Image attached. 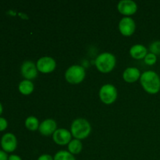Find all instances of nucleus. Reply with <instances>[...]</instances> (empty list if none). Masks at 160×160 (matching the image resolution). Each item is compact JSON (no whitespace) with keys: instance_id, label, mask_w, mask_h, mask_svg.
I'll return each mask as SVG.
<instances>
[{"instance_id":"obj_1","label":"nucleus","mask_w":160,"mask_h":160,"mask_svg":"<svg viewBox=\"0 0 160 160\" xmlns=\"http://www.w3.org/2000/svg\"><path fill=\"white\" fill-rule=\"evenodd\" d=\"M141 84L149 94H156L160 91V78L155 71L148 70L141 75Z\"/></svg>"},{"instance_id":"obj_2","label":"nucleus","mask_w":160,"mask_h":160,"mask_svg":"<svg viewBox=\"0 0 160 160\" xmlns=\"http://www.w3.org/2000/svg\"><path fill=\"white\" fill-rule=\"evenodd\" d=\"M92 127L87 120L83 118L76 119L72 123L71 134L76 139H84L90 134Z\"/></svg>"},{"instance_id":"obj_3","label":"nucleus","mask_w":160,"mask_h":160,"mask_svg":"<svg viewBox=\"0 0 160 160\" xmlns=\"http://www.w3.org/2000/svg\"><path fill=\"white\" fill-rule=\"evenodd\" d=\"M115 56L110 52H103L97 56L95 59V66L99 71L102 73H109L113 70L116 66Z\"/></svg>"},{"instance_id":"obj_4","label":"nucleus","mask_w":160,"mask_h":160,"mask_svg":"<svg viewBox=\"0 0 160 160\" xmlns=\"http://www.w3.org/2000/svg\"><path fill=\"white\" fill-rule=\"evenodd\" d=\"M85 70L79 65H73L69 67L65 73L66 80L70 84H79L85 78Z\"/></svg>"},{"instance_id":"obj_5","label":"nucleus","mask_w":160,"mask_h":160,"mask_svg":"<svg viewBox=\"0 0 160 160\" xmlns=\"http://www.w3.org/2000/svg\"><path fill=\"white\" fill-rule=\"evenodd\" d=\"M99 97L104 103L111 104L114 102L117 98V88L112 84H104L99 90Z\"/></svg>"},{"instance_id":"obj_6","label":"nucleus","mask_w":160,"mask_h":160,"mask_svg":"<svg viewBox=\"0 0 160 160\" xmlns=\"http://www.w3.org/2000/svg\"><path fill=\"white\" fill-rule=\"evenodd\" d=\"M56 62L53 58L50 56H43L37 62V68L42 73H50L56 69Z\"/></svg>"},{"instance_id":"obj_7","label":"nucleus","mask_w":160,"mask_h":160,"mask_svg":"<svg viewBox=\"0 0 160 160\" xmlns=\"http://www.w3.org/2000/svg\"><path fill=\"white\" fill-rule=\"evenodd\" d=\"M1 146L6 152H12L17 148V140L12 133H6L1 139Z\"/></svg>"},{"instance_id":"obj_8","label":"nucleus","mask_w":160,"mask_h":160,"mask_svg":"<svg viewBox=\"0 0 160 160\" xmlns=\"http://www.w3.org/2000/svg\"><path fill=\"white\" fill-rule=\"evenodd\" d=\"M135 22L131 17H123L119 23V29L122 34L125 36H130L134 34L135 31Z\"/></svg>"},{"instance_id":"obj_9","label":"nucleus","mask_w":160,"mask_h":160,"mask_svg":"<svg viewBox=\"0 0 160 160\" xmlns=\"http://www.w3.org/2000/svg\"><path fill=\"white\" fill-rule=\"evenodd\" d=\"M21 73L23 78H26V80L34 79L38 76V68L37 65L34 64L32 61H25L21 66Z\"/></svg>"},{"instance_id":"obj_10","label":"nucleus","mask_w":160,"mask_h":160,"mask_svg":"<svg viewBox=\"0 0 160 160\" xmlns=\"http://www.w3.org/2000/svg\"><path fill=\"white\" fill-rule=\"evenodd\" d=\"M117 9L120 13L131 16L135 13L138 9L137 3L132 0H121L118 2Z\"/></svg>"},{"instance_id":"obj_11","label":"nucleus","mask_w":160,"mask_h":160,"mask_svg":"<svg viewBox=\"0 0 160 160\" xmlns=\"http://www.w3.org/2000/svg\"><path fill=\"white\" fill-rule=\"evenodd\" d=\"M72 134L67 129L60 128L57 129L52 134L53 141L59 145H65L71 141Z\"/></svg>"},{"instance_id":"obj_12","label":"nucleus","mask_w":160,"mask_h":160,"mask_svg":"<svg viewBox=\"0 0 160 160\" xmlns=\"http://www.w3.org/2000/svg\"><path fill=\"white\" fill-rule=\"evenodd\" d=\"M56 122L52 119H47L45 120L40 125H39V131L42 135L48 136L54 134L56 131Z\"/></svg>"},{"instance_id":"obj_13","label":"nucleus","mask_w":160,"mask_h":160,"mask_svg":"<svg viewBox=\"0 0 160 160\" xmlns=\"http://www.w3.org/2000/svg\"><path fill=\"white\" fill-rule=\"evenodd\" d=\"M141 72L136 67H128L124 70L123 78L128 83H134L141 78Z\"/></svg>"},{"instance_id":"obj_14","label":"nucleus","mask_w":160,"mask_h":160,"mask_svg":"<svg viewBox=\"0 0 160 160\" xmlns=\"http://www.w3.org/2000/svg\"><path fill=\"white\" fill-rule=\"evenodd\" d=\"M130 54L134 59H141L143 58L145 59L148 53H147V48L143 45L137 44L131 47L130 49Z\"/></svg>"},{"instance_id":"obj_15","label":"nucleus","mask_w":160,"mask_h":160,"mask_svg":"<svg viewBox=\"0 0 160 160\" xmlns=\"http://www.w3.org/2000/svg\"><path fill=\"white\" fill-rule=\"evenodd\" d=\"M18 88L20 93H22L23 95H28L32 93V92L34 91V84L29 80H23L19 84Z\"/></svg>"},{"instance_id":"obj_16","label":"nucleus","mask_w":160,"mask_h":160,"mask_svg":"<svg viewBox=\"0 0 160 160\" xmlns=\"http://www.w3.org/2000/svg\"><path fill=\"white\" fill-rule=\"evenodd\" d=\"M68 150L69 152L71 153L72 155L79 154L82 150V143L79 139L75 138L71 140L68 144Z\"/></svg>"},{"instance_id":"obj_17","label":"nucleus","mask_w":160,"mask_h":160,"mask_svg":"<svg viewBox=\"0 0 160 160\" xmlns=\"http://www.w3.org/2000/svg\"><path fill=\"white\" fill-rule=\"evenodd\" d=\"M39 125L40 124H39L38 120L35 117H33V116L28 117L25 120V126L30 131H36L38 128H39Z\"/></svg>"},{"instance_id":"obj_18","label":"nucleus","mask_w":160,"mask_h":160,"mask_svg":"<svg viewBox=\"0 0 160 160\" xmlns=\"http://www.w3.org/2000/svg\"><path fill=\"white\" fill-rule=\"evenodd\" d=\"M54 160H76L73 155L67 151H59L56 153Z\"/></svg>"},{"instance_id":"obj_19","label":"nucleus","mask_w":160,"mask_h":160,"mask_svg":"<svg viewBox=\"0 0 160 160\" xmlns=\"http://www.w3.org/2000/svg\"><path fill=\"white\" fill-rule=\"evenodd\" d=\"M145 62L148 65H153L156 62V60H157V57H156V55L153 54V53L150 52L148 53L146 55V56L145 57Z\"/></svg>"},{"instance_id":"obj_20","label":"nucleus","mask_w":160,"mask_h":160,"mask_svg":"<svg viewBox=\"0 0 160 160\" xmlns=\"http://www.w3.org/2000/svg\"><path fill=\"white\" fill-rule=\"evenodd\" d=\"M149 49L152 53L155 55L160 54V41H156L152 42L149 47Z\"/></svg>"},{"instance_id":"obj_21","label":"nucleus","mask_w":160,"mask_h":160,"mask_svg":"<svg viewBox=\"0 0 160 160\" xmlns=\"http://www.w3.org/2000/svg\"><path fill=\"white\" fill-rule=\"evenodd\" d=\"M8 122L3 117H0V131H2L7 128Z\"/></svg>"},{"instance_id":"obj_22","label":"nucleus","mask_w":160,"mask_h":160,"mask_svg":"<svg viewBox=\"0 0 160 160\" xmlns=\"http://www.w3.org/2000/svg\"><path fill=\"white\" fill-rule=\"evenodd\" d=\"M38 160H54V158H52V156L48 154H43L39 156Z\"/></svg>"},{"instance_id":"obj_23","label":"nucleus","mask_w":160,"mask_h":160,"mask_svg":"<svg viewBox=\"0 0 160 160\" xmlns=\"http://www.w3.org/2000/svg\"><path fill=\"white\" fill-rule=\"evenodd\" d=\"M8 159H9V156L6 154V152L0 150V160H8Z\"/></svg>"},{"instance_id":"obj_24","label":"nucleus","mask_w":160,"mask_h":160,"mask_svg":"<svg viewBox=\"0 0 160 160\" xmlns=\"http://www.w3.org/2000/svg\"><path fill=\"white\" fill-rule=\"evenodd\" d=\"M8 160H22V159L17 155H11V156H9Z\"/></svg>"},{"instance_id":"obj_25","label":"nucleus","mask_w":160,"mask_h":160,"mask_svg":"<svg viewBox=\"0 0 160 160\" xmlns=\"http://www.w3.org/2000/svg\"><path fill=\"white\" fill-rule=\"evenodd\" d=\"M2 111H3V107H2V103L0 102V115H1V114L2 113Z\"/></svg>"}]
</instances>
